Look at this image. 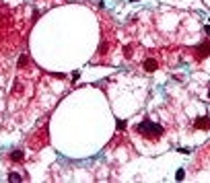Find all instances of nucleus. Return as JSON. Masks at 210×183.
<instances>
[{"label":"nucleus","mask_w":210,"mask_h":183,"mask_svg":"<svg viewBox=\"0 0 210 183\" xmlns=\"http://www.w3.org/2000/svg\"><path fill=\"white\" fill-rule=\"evenodd\" d=\"M27 62H31V60H29V56H27V54H23V56L19 58V68H25V66H27Z\"/></svg>","instance_id":"nucleus-4"},{"label":"nucleus","mask_w":210,"mask_h":183,"mask_svg":"<svg viewBox=\"0 0 210 183\" xmlns=\"http://www.w3.org/2000/svg\"><path fill=\"white\" fill-rule=\"evenodd\" d=\"M136 132L142 134V136H146V138H159V136H163V126L153 124L150 119H144L142 124L136 126Z\"/></svg>","instance_id":"nucleus-1"},{"label":"nucleus","mask_w":210,"mask_h":183,"mask_svg":"<svg viewBox=\"0 0 210 183\" xmlns=\"http://www.w3.org/2000/svg\"><path fill=\"white\" fill-rule=\"evenodd\" d=\"M124 128H126V122L120 119V122H118V130H124Z\"/></svg>","instance_id":"nucleus-9"},{"label":"nucleus","mask_w":210,"mask_h":183,"mask_svg":"<svg viewBox=\"0 0 210 183\" xmlns=\"http://www.w3.org/2000/svg\"><path fill=\"white\" fill-rule=\"evenodd\" d=\"M10 158H15V161H21V158H23V152H21V150H15V152H10Z\"/></svg>","instance_id":"nucleus-6"},{"label":"nucleus","mask_w":210,"mask_h":183,"mask_svg":"<svg viewBox=\"0 0 210 183\" xmlns=\"http://www.w3.org/2000/svg\"><path fill=\"white\" fill-rule=\"evenodd\" d=\"M157 68H159V64H157L155 60H146V62H144V70H146V72H155Z\"/></svg>","instance_id":"nucleus-3"},{"label":"nucleus","mask_w":210,"mask_h":183,"mask_svg":"<svg viewBox=\"0 0 210 183\" xmlns=\"http://www.w3.org/2000/svg\"><path fill=\"white\" fill-rule=\"evenodd\" d=\"M8 181L19 183V181H23V179H21V175H19V173H10V175H8Z\"/></svg>","instance_id":"nucleus-5"},{"label":"nucleus","mask_w":210,"mask_h":183,"mask_svg":"<svg viewBox=\"0 0 210 183\" xmlns=\"http://www.w3.org/2000/svg\"><path fill=\"white\" fill-rule=\"evenodd\" d=\"M196 126H198L200 130H210V117H200V119L196 122Z\"/></svg>","instance_id":"nucleus-2"},{"label":"nucleus","mask_w":210,"mask_h":183,"mask_svg":"<svg viewBox=\"0 0 210 183\" xmlns=\"http://www.w3.org/2000/svg\"><path fill=\"white\" fill-rule=\"evenodd\" d=\"M124 56H126V58H130V56H132V47H130V46L124 47Z\"/></svg>","instance_id":"nucleus-8"},{"label":"nucleus","mask_w":210,"mask_h":183,"mask_svg":"<svg viewBox=\"0 0 210 183\" xmlns=\"http://www.w3.org/2000/svg\"><path fill=\"white\" fill-rule=\"evenodd\" d=\"M183 175H185V171H183V169H179V171L175 173V179H177V181H183Z\"/></svg>","instance_id":"nucleus-7"},{"label":"nucleus","mask_w":210,"mask_h":183,"mask_svg":"<svg viewBox=\"0 0 210 183\" xmlns=\"http://www.w3.org/2000/svg\"><path fill=\"white\" fill-rule=\"evenodd\" d=\"M208 95H210V91H208Z\"/></svg>","instance_id":"nucleus-10"}]
</instances>
